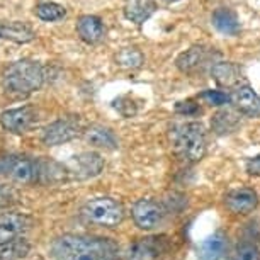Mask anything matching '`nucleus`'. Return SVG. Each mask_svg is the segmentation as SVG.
<instances>
[{"mask_svg": "<svg viewBox=\"0 0 260 260\" xmlns=\"http://www.w3.org/2000/svg\"><path fill=\"white\" fill-rule=\"evenodd\" d=\"M211 75L219 87H237L242 80V68L233 61H218L211 67Z\"/></svg>", "mask_w": 260, "mask_h": 260, "instance_id": "nucleus-17", "label": "nucleus"}, {"mask_svg": "<svg viewBox=\"0 0 260 260\" xmlns=\"http://www.w3.org/2000/svg\"><path fill=\"white\" fill-rule=\"evenodd\" d=\"M213 26L218 29L221 34H226V36H237L240 32V21L237 17L232 9H226V7H219L216 9L213 12Z\"/></svg>", "mask_w": 260, "mask_h": 260, "instance_id": "nucleus-21", "label": "nucleus"}, {"mask_svg": "<svg viewBox=\"0 0 260 260\" xmlns=\"http://www.w3.org/2000/svg\"><path fill=\"white\" fill-rule=\"evenodd\" d=\"M0 177L16 184L43 182V160H34L24 155H7L0 158Z\"/></svg>", "mask_w": 260, "mask_h": 260, "instance_id": "nucleus-4", "label": "nucleus"}, {"mask_svg": "<svg viewBox=\"0 0 260 260\" xmlns=\"http://www.w3.org/2000/svg\"><path fill=\"white\" fill-rule=\"evenodd\" d=\"M175 112H179V114H182V116H187V117H194L201 114V107L196 101L187 99V101H180L175 104Z\"/></svg>", "mask_w": 260, "mask_h": 260, "instance_id": "nucleus-29", "label": "nucleus"}, {"mask_svg": "<svg viewBox=\"0 0 260 260\" xmlns=\"http://www.w3.org/2000/svg\"><path fill=\"white\" fill-rule=\"evenodd\" d=\"M240 122H242V114L237 109L224 107V109L218 111L213 116V119H211V129L218 136L232 135L240 127Z\"/></svg>", "mask_w": 260, "mask_h": 260, "instance_id": "nucleus-16", "label": "nucleus"}, {"mask_svg": "<svg viewBox=\"0 0 260 260\" xmlns=\"http://www.w3.org/2000/svg\"><path fill=\"white\" fill-rule=\"evenodd\" d=\"M232 102L240 114L247 117H260V95L252 87L240 85L233 90Z\"/></svg>", "mask_w": 260, "mask_h": 260, "instance_id": "nucleus-13", "label": "nucleus"}, {"mask_svg": "<svg viewBox=\"0 0 260 260\" xmlns=\"http://www.w3.org/2000/svg\"><path fill=\"white\" fill-rule=\"evenodd\" d=\"M169 250L165 237H148L129 245L126 252H121V260H151Z\"/></svg>", "mask_w": 260, "mask_h": 260, "instance_id": "nucleus-10", "label": "nucleus"}, {"mask_svg": "<svg viewBox=\"0 0 260 260\" xmlns=\"http://www.w3.org/2000/svg\"><path fill=\"white\" fill-rule=\"evenodd\" d=\"M201 99H203L206 104H209L213 107H221L226 104V102L232 101V95L224 94L221 90H204L203 94H201Z\"/></svg>", "mask_w": 260, "mask_h": 260, "instance_id": "nucleus-28", "label": "nucleus"}, {"mask_svg": "<svg viewBox=\"0 0 260 260\" xmlns=\"http://www.w3.org/2000/svg\"><path fill=\"white\" fill-rule=\"evenodd\" d=\"M258 196L250 187H238L232 189L224 196V206L233 214H248L257 208Z\"/></svg>", "mask_w": 260, "mask_h": 260, "instance_id": "nucleus-12", "label": "nucleus"}, {"mask_svg": "<svg viewBox=\"0 0 260 260\" xmlns=\"http://www.w3.org/2000/svg\"><path fill=\"white\" fill-rule=\"evenodd\" d=\"M65 169L68 172V177L78 180L92 179L104 170V158L95 151H83V153L72 156L65 164Z\"/></svg>", "mask_w": 260, "mask_h": 260, "instance_id": "nucleus-8", "label": "nucleus"}, {"mask_svg": "<svg viewBox=\"0 0 260 260\" xmlns=\"http://www.w3.org/2000/svg\"><path fill=\"white\" fill-rule=\"evenodd\" d=\"M245 170H247L250 175L260 177V155L252 156V158H248V160H247V164H245Z\"/></svg>", "mask_w": 260, "mask_h": 260, "instance_id": "nucleus-30", "label": "nucleus"}, {"mask_svg": "<svg viewBox=\"0 0 260 260\" xmlns=\"http://www.w3.org/2000/svg\"><path fill=\"white\" fill-rule=\"evenodd\" d=\"M213 55H214V48H208L204 45H194L175 58V67L182 73H196L208 65Z\"/></svg>", "mask_w": 260, "mask_h": 260, "instance_id": "nucleus-11", "label": "nucleus"}, {"mask_svg": "<svg viewBox=\"0 0 260 260\" xmlns=\"http://www.w3.org/2000/svg\"><path fill=\"white\" fill-rule=\"evenodd\" d=\"M0 24H2V22H0Z\"/></svg>", "mask_w": 260, "mask_h": 260, "instance_id": "nucleus-33", "label": "nucleus"}, {"mask_svg": "<svg viewBox=\"0 0 260 260\" xmlns=\"http://www.w3.org/2000/svg\"><path fill=\"white\" fill-rule=\"evenodd\" d=\"M145 56L138 48H124L116 55V65L126 70H135L143 65Z\"/></svg>", "mask_w": 260, "mask_h": 260, "instance_id": "nucleus-25", "label": "nucleus"}, {"mask_svg": "<svg viewBox=\"0 0 260 260\" xmlns=\"http://www.w3.org/2000/svg\"><path fill=\"white\" fill-rule=\"evenodd\" d=\"M0 38L11 39V41L16 43H29L36 38V34H34L31 26H27L26 22L14 21L0 24Z\"/></svg>", "mask_w": 260, "mask_h": 260, "instance_id": "nucleus-22", "label": "nucleus"}, {"mask_svg": "<svg viewBox=\"0 0 260 260\" xmlns=\"http://www.w3.org/2000/svg\"><path fill=\"white\" fill-rule=\"evenodd\" d=\"M38 112L32 106H22L16 109H7L0 114V124L6 131L14 135L27 133L36 124Z\"/></svg>", "mask_w": 260, "mask_h": 260, "instance_id": "nucleus-9", "label": "nucleus"}, {"mask_svg": "<svg viewBox=\"0 0 260 260\" xmlns=\"http://www.w3.org/2000/svg\"><path fill=\"white\" fill-rule=\"evenodd\" d=\"M226 237L221 232H216L211 237L199 243L198 257L199 260H221L226 252Z\"/></svg>", "mask_w": 260, "mask_h": 260, "instance_id": "nucleus-18", "label": "nucleus"}, {"mask_svg": "<svg viewBox=\"0 0 260 260\" xmlns=\"http://www.w3.org/2000/svg\"><path fill=\"white\" fill-rule=\"evenodd\" d=\"M53 260H121V248L111 238L61 235L50 245Z\"/></svg>", "mask_w": 260, "mask_h": 260, "instance_id": "nucleus-1", "label": "nucleus"}, {"mask_svg": "<svg viewBox=\"0 0 260 260\" xmlns=\"http://www.w3.org/2000/svg\"><path fill=\"white\" fill-rule=\"evenodd\" d=\"M45 83V68L32 60H21L12 63L4 72L2 85L9 94L29 95L39 90Z\"/></svg>", "mask_w": 260, "mask_h": 260, "instance_id": "nucleus-3", "label": "nucleus"}, {"mask_svg": "<svg viewBox=\"0 0 260 260\" xmlns=\"http://www.w3.org/2000/svg\"><path fill=\"white\" fill-rule=\"evenodd\" d=\"M228 260H260V250L253 243H240Z\"/></svg>", "mask_w": 260, "mask_h": 260, "instance_id": "nucleus-26", "label": "nucleus"}, {"mask_svg": "<svg viewBox=\"0 0 260 260\" xmlns=\"http://www.w3.org/2000/svg\"><path fill=\"white\" fill-rule=\"evenodd\" d=\"M85 141L94 148L101 150H116L117 148V138L114 135V131L107 126L102 124H94L83 133Z\"/></svg>", "mask_w": 260, "mask_h": 260, "instance_id": "nucleus-19", "label": "nucleus"}, {"mask_svg": "<svg viewBox=\"0 0 260 260\" xmlns=\"http://www.w3.org/2000/svg\"><path fill=\"white\" fill-rule=\"evenodd\" d=\"M82 133V124L77 117H60L45 127L41 135L43 143L48 146H58L75 140Z\"/></svg>", "mask_w": 260, "mask_h": 260, "instance_id": "nucleus-7", "label": "nucleus"}, {"mask_svg": "<svg viewBox=\"0 0 260 260\" xmlns=\"http://www.w3.org/2000/svg\"><path fill=\"white\" fill-rule=\"evenodd\" d=\"M167 2H179V0H167Z\"/></svg>", "mask_w": 260, "mask_h": 260, "instance_id": "nucleus-32", "label": "nucleus"}, {"mask_svg": "<svg viewBox=\"0 0 260 260\" xmlns=\"http://www.w3.org/2000/svg\"><path fill=\"white\" fill-rule=\"evenodd\" d=\"M172 145L180 160L196 164L203 160L208 148V133L203 122L189 121L174 126L172 129Z\"/></svg>", "mask_w": 260, "mask_h": 260, "instance_id": "nucleus-2", "label": "nucleus"}, {"mask_svg": "<svg viewBox=\"0 0 260 260\" xmlns=\"http://www.w3.org/2000/svg\"><path fill=\"white\" fill-rule=\"evenodd\" d=\"M167 214H169V208L155 199H140L131 208V216H133L135 224L140 230H145V232H151V230L161 226Z\"/></svg>", "mask_w": 260, "mask_h": 260, "instance_id": "nucleus-6", "label": "nucleus"}, {"mask_svg": "<svg viewBox=\"0 0 260 260\" xmlns=\"http://www.w3.org/2000/svg\"><path fill=\"white\" fill-rule=\"evenodd\" d=\"M9 204H11V192L6 189H0V209H4Z\"/></svg>", "mask_w": 260, "mask_h": 260, "instance_id": "nucleus-31", "label": "nucleus"}, {"mask_svg": "<svg viewBox=\"0 0 260 260\" xmlns=\"http://www.w3.org/2000/svg\"><path fill=\"white\" fill-rule=\"evenodd\" d=\"M77 32L83 43L97 45L106 36V27L101 17L97 16H82L77 22Z\"/></svg>", "mask_w": 260, "mask_h": 260, "instance_id": "nucleus-15", "label": "nucleus"}, {"mask_svg": "<svg viewBox=\"0 0 260 260\" xmlns=\"http://www.w3.org/2000/svg\"><path fill=\"white\" fill-rule=\"evenodd\" d=\"M155 0H127L124 6V17L127 21L135 22L136 26L145 24L156 12Z\"/></svg>", "mask_w": 260, "mask_h": 260, "instance_id": "nucleus-20", "label": "nucleus"}, {"mask_svg": "<svg viewBox=\"0 0 260 260\" xmlns=\"http://www.w3.org/2000/svg\"><path fill=\"white\" fill-rule=\"evenodd\" d=\"M82 216L97 226L114 228L124 221V208L112 198H95L83 204Z\"/></svg>", "mask_w": 260, "mask_h": 260, "instance_id": "nucleus-5", "label": "nucleus"}, {"mask_svg": "<svg viewBox=\"0 0 260 260\" xmlns=\"http://www.w3.org/2000/svg\"><path fill=\"white\" fill-rule=\"evenodd\" d=\"M32 226V219L26 214H4L0 216V243L19 238Z\"/></svg>", "mask_w": 260, "mask_h": 260, "instance_id": "nucleus-14", "label": "nucleus"}, {"mask_svg": "<svg viewBox=\"0 0 260 260\" xmlns=\"http://www.w3.org/2000/svg\"><path fill=\"white\" fill-rule=\"evenodd\" d=\"M31 245L24 238H14L0 243V260H21L29 253Z\"/></svg>", "mask_w": 260, "mask_h": 260, "instance_id": "nucleus-23", "label": "nucleus"}, {"mask_svg": "<svg viewBox=\"0 0 260 260\" xmlns=\"http://www.w3.org/2000/svg\"><path fill=\"white\" fill-rule=\"evenodd\" d=\"M34 14H36V17H39L41 21L55 22V21H61V19L67 16V11L60 4L51 2V0H43V2H39L38 6L34 7Z\"/></svg>", "mask_w": 260, "mask_h": 260, "instance_id": "nucleus-24", "label": "nucleus"}, {"mask_svg": "<svg viewBox=\"0 0 260 260\" xmlns=\"http://www.w3.org/2000/svg\"><path fill=\"white\" fill-rule=\"evenodd\" d=\"M112 107L119 112L122 117H131L138 112V104L131 95H121L112 102Z\"/></svg>", "mask_w": 260, "mask_h": 260, "instance_id": "nucleus-27", "label": "nucleus"}]
</instances>
